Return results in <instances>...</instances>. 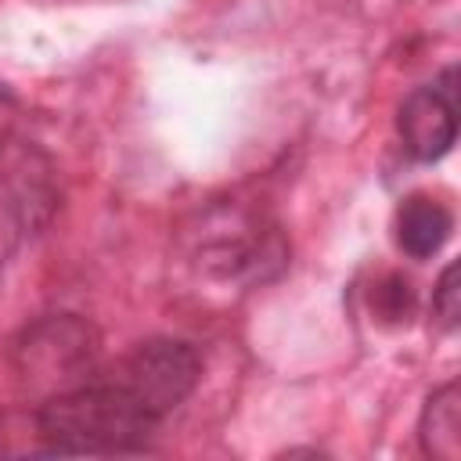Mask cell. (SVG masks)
Returning a JSON list of instances; mask_svg holds the SVG:
<instances>
[{"mask_svg":"<svg viewBox=\"0 0 461 461\" xmlns=\"http://www.w3.org/2000/svg\"><path fill=\"white\" fill-rule=\"evenodd\" d=\"M158 425L162 421L104 371L32 407L40 454H133L148 447Z\"/></svg>","mask_w":461,"mask_h":461,"instance_id":"cell-1","label":"cell"},{"mask_svg":"<svg viewBox=\"0 0 461 461\" xmlns=\"http://www.w3.org/2000/svg\"><path fill=\"white\" fill-rule=\"evenodd\" d=\"M11 371L36 403L50 400L101 371V335L76 313H43L14 335Z\"/></svg>","mask_w":461,"mask_h":461,"instance_id":"cell-2","label":"cell"},{"mask_svg":"<svg viewBox=\"0 0 461 461\" xmlns=\"http://www.w3.org/2000/svg\"><path fill=\"white\" fill-rule=\"evenodd\" d=\"M281 230L245 209H209L191 234V259L220 281H267L285 267Z\"/></svg>","mask_w":461,"mask_h":461,"instance_id":"cell-3","label":"cell"},{"mask_svg":"<svg viewBox=\"0 0 461 461\" xmlns=\"http://www.w3.org/2000/svg\"><path fill=\"white\" fill-rule=\"evenodd\" d=\"M115 385H122L148 414L166 421L198 385L202 357L184 339H144L130 346L112 367H101Z\"/></svg>","mask_w":461,"mask_h":461,"instance_id":"cell-4","label":"cell"},{"mask_svg":"<svg viewBox=\"0 0 461 461\" xmlns=\"http://www.w3.org/2000/svg\"><path fill=\"white\" fill-rule=\"evenodd\" d=\"M54 205L50 162L32 144L11 137L0 151V270L50 220Z\"/></svg>","mask_w":461,"mask_h":461,"instance_id":"cell-5","label":"cell"},{"mask_svg":"<svg viewBox=\"0 0 461 461\" xmlns=\"http://www.w3.org/2000/svg\"><path fill=\"white\" fill-rule=\"evenodd\" d=\"M396 130L403 151L418 162H439L457 137V86L454 68H447L436 83L411 90L396 112Z\"/></svg>","mask_w":461,"mask_h":461,"instance_id":"cell-6","label":"cell"},{"mask_svg":"<svg viewBox=\"0 0 461 461\" xmlns=\"http://www.w3.org/2000/svg\"><path fill=\"white\" fill-rule=\"evenodd\" d=\"M454 230V212L429 198V194H411L396 209V245L411 259H429L436 256Z\"/></svg>","mask_w":461,"mask_h":461,"instance_id":"cell-7","label":"cell"},{"mask_svg":"<svg viewBox=\"0 0 461 461\" xmlns=\"http://www.w3.org/2000/svg\"><path fill=\"white\" fill-rule=\"evenodd\" d=\"M418 443L421 454L432 461H457L461 457V393L457 382H443L429 393L421 418H418Z\"/></svg>","mask_w":461,"mask_h":461,"instance_id":"cell-8","label":"cell"},{"mask_svg":"<svg viewBox=\"0 0 461 461\" xmlns=\"http://www.w3.org/2000/svg\"><path fill=\"white\" fill-rule=\"evenodd\" d=\"M432 321L443 331H457L461 321V288H457V263H447L436 288H432Z\"/></svg>","mask_w":461,"mask_h":461,"instance_id":"cell-9","label":"cell"},{"mask_svg":"<svg viewBox=\"0 0 461 461\" xmlns=\"http://www.w3.org/2000/svg\"><path fill=\"white\" fill-rule=\"evenodd\" d=\"M375 303H378V313H382V321H389V324H400V321H407V317L414 313V288H411V281H407V277H400V274H389V277L378 285V292H375Z\"/></svg>","mask_w":461,"mask_h":461,"instance_id":"cell-10","label":"cell"},{"mask_svg":"<svg viewBox=\"0 0 461 461\" xmlns=\"http://www.w3.org/2000/svg\"><path fill=\"white\" fill-rule=\"evenodd\" d=\"M14 122H18V104H14V97L0 86V151L11 144V137H14Z\"/></svg>","mask_w":461,"mask_h":461,"instance_id":"cell-11","label":"cell"}]
</instances>
